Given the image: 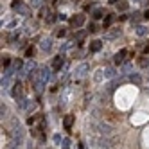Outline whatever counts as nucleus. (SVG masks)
Masks as SVG:
<instances>
[{"label":"nucleus","instance_id":"f257e3e1","mask_svg":"<svg viewBox=\"0 0 149 149\" xmlns=\"http://www.w3.org/2000/svg\"><path fill=\"white\" fill-rule=\"evenodd\" d=\"M86 70H88V65H86V63H81V65L74 70V77H76V79H81L84 74H86Z\"/></svg>","mask_w":149,"mask_h":149},{"label":"nucleus","instance_id":"f03ea898","mask_svg":"<svg viewBox=\"0 0 149 149\" xmlns=\"http://www.w3.org/2000/svg\"><path fill=\"white\" fill-rule=\"evenodd\" d=\"M83 24H84V15H76V16H72V18H70V25H72V27H76V29L81 27Z\"/></svg>","mask_w":149,"mask_h":149},{"label":"nucleus","instance_id":"7ed1b4c3","mask_svg":"<svg viewBox=\"0 0 149 149\" xmlns=\"http://www.w3.org/2000/svg\"><path fill=\"white\" fill-rule=\"evenodd\" d=\"M126 54H127V50L126 49H122V50H119V52H117V54H115V63H117V65H120V63H124V58H126Z\"/></svg>","mask_w":149,"mask_h":149},{"label":"nucleus","instance_id":"20e7f679","mask_svg":"<svg viewBox=\"0 0 149 149\" xmlns=\"http://www.w3.org/2000/svg\"><path fill=\"white\" fill-rule=\"evenodd\" d=\"M63 126H65V130H70L74 126V115H65V119H63Z\"/></svg>","mask_w":149,"mask_h":149},{"label":"nucleus","instance_id":"39448f33","mask_svg":"<svg viewBox=\"0 0 149 149\" xmlns=\"http://www.w3.org/2000/svg\"><path fill=\"white\" fill-rule=\"evenodd\" d=\"M61 67H63V58L61 56L59 58H54V61H52V70L58 72V70H61Z\"/></svg>","mask_w":149,"mask_h":149},{"label":"nucleus","instance_id":"423d86ee","mask_svg":"<svg viewBox=\"0 0 149 149\" xmlns=\"http://www.w3.org/2000/svg\"><path fill=\"white\" fill-rule=\"evenodd\" d=\"M101 49H102V41H99V40H95L90 43V52H99Z\"/></svg>","mask_w":149,"mask_h":149},{"label":"nucleus","instance_id":"0eeeda50","mask_svg":"<svg viewBox=\"0 0 149 149\" xmlns=\"http://www.w3.org/2000/svg\"><path fill=\"white\" fill-rule=\"evenodd\" d=\"M130 79H131V83H133V84H136V86H140V84H142V77L138 76V74H133Z\"/></svg>","mask_w":149,"mask_h":149},{"label":"nucleus","instance_id":"6e6552de","mask_svg":"<svg viewBox=\"0 0 149 149\" xmlns=\"http://www.w3.org/2000/svg\"><path fill=\"white\" fill-rule=\"evenodd\" d=\"M102 15H106V13L102 11V9H101V7H97V9H93V13H92V16H93L95 20H97V18H101Z\"/></svg>","mask_w":149,"mask_h":149},{"label":"nucleus","instance_id":"1a4fd4ad","mask_svg":"<svg viewBox=\"0 0 149 149\" xmlns=\"http://www.w3.org/2000/svg\"><path fill=\"white\" fill-rule=\"evenodd\" d=\"M20 93H22V84L16 83V84H15V90H13V97H18Z\"/></svg>","mask_w":149,"mask_h":149},{"label":"nucleus","instance_id":"9d476101","mask_svg":"<svg viewBox=\"0 0 149 149\" xmlns=\"http://www.w3.org/2000/svg\"><path fill=\"white\" fill-rule=\"evenodd\" d=\"M136 34H138V36H146V34H147V29H146L144 25H138V27H136Z\"/></svg>","mask_w":149,"mask_h":149},{"label":"nucleus","instance_id":"9b49d317","mask_svg":"<svg viewBox=\"0 0 149 149\" xmlns=\"http://www.w3.org/2000/svg\"><path fill=\"white\" fill-rule=\"evenodd\" d=\"M113 74H115V70L111 67H106L104 68V77H113Z\"/></svg>","mask_w":149,"mask_h":149},{"label":"nucleus","instance_id":"f8f14e48","mask_svg":"<svg viewBox=\"0 0 149 149\" xmlns=\"http://www.w3.org/2000/svg\"><path fill=\"white\" fill-rule=\"evenodd\" d=\"M52 47V41L50 40H43V41H41V49H43V50H49Z\"/></svg>","mask_w":149,"mask_h":149},{"label":"nucleus","instance_id":"ddd939ff","mask_svg":"<svg viewBox=\"0 0 149 149\" xmlns=\"http://www.w3.org/2000/svg\"><path fill=\"white\" fill-rule=\"evenodd\" d=\"M117 9H119V11H126V9H127V2H126V0H120V2L117 4Z\"/></svg>","mask_w":149,"mask_h":149},{"label":"nucleus","instance_id":"4468645a","mask_svg":"<svg viewBox=\"0 0 149 149\" xmlns=\"http://www.w3.org/2000/svg\"><path fill=\"white\" fill-rule=\"evenodd\" d=\"M111 22H113V16L108 15V16H106V20H104V29H108V27L111 25Z\"/></svg>","mask_w":149,"mask_h":149},{"label":"nucleus","instance_id":"2eb2a0df","mask_svg":"<svg viewBox=\"0 0 149 149\" xmlns=\"http://www.w3.org/2000/svg\"><path fill=\"white\" fill-rule=\"evenodd\" d=\"M47 79H49V70H47V68H43V70H41V81L45 83Z\"/></svg>","mask_w":149,"mask_h":149},{"label":"nucleus","instance_id":"dca6fc26","mask_svg":"<svg viewBox=\"0 0 149 149\" xmlns=\"http://www.w3.org/2000/svg\"><path fill=\"white\" fill-rule=\"evenodd\" d=\"M9 63H11V58H9V56H2V67H7Z\"/></svg>","mask_w":149,"mask_h":149},{"label":"nucleus","instance_id":"f3484780","mask_svg":"<svg viewBox=\"0 0 149 149\" xmlns=\"http://www.w3.org/2000/svg\"><path fill=\"white\" fill-rule=\"evenodd\" d=\"M140 67H149V58H142L140 59Z\"/></svg>","mask_w":149,"mask_h":149},{"label":"nucleus","instance_id":"a211bd4d","mask_svg":"<svg viewBox=\"0 0 149 149\" xmlns=\"http://www.w3.org/2000/svg\"><path fill=\"white\" fill-rule=\"evenodd\" d=\"M25 56H27V58H31V56H34V49H33V47H29V49L25 50Z\"/></svg>","mask_w":149,"mask_h":149},{"label":"nucleus","instance_id":"6ab92c4d","mask_svg":"<svg viewBox=\"0 0 149 149\" xmlns=\"http://www.w3.org/2000/svg\"><path fill=\"white\" fill-rule=\"evenodd\" d=\"M102 74H104V70H97V74H95V81H101L102 79Z\"/></svg>","mask_w":149,"mask_h":149},{"label":"nucleus","instance_id":"aec40b11","mask_svg":"<svg viewBox=\"0 0 149 149\" xmlns=\"http://www.w3.org/2000/svg\"><path fill=\"white\" fill-rule=\"evenodd\" d=\"M117 34H119V29H117V31H111V33H108V34H106V38H115Z\"/></svg>","mask_w":149,"mask_h":149},{"label":"nucleus","instance_id":"412c9836","mask_svg":"<svg viewBox=\"0 0 149 149\" xmlns=\"http://www.w3.org/2000/svg\"><path fill=\"white\" fill-rule=\"evenodd\" d=\"M68 147H70V140L65 138V140H63V149H68Z\"/></svg>","mask_w":149,"mask_h":149},{"label":"nucleus","instance_id":"4be33fe9","mask_svg":"<svg viewBox=\"0 0 149 149\" xmlns=\"http://www.w3.org/2000/svg\"><path fill=\"white\" fill-rule=\"evenodd\" d=\"M33 6H34V7H38V6H41V0H33Z\"/></svg>","mask_w":149,"mask_h":149},{"label":"nucleus","instance_id":"5701e85b","mask_svg":"<svg viewBox=\"0 0 149 149\" xmlns=\"http://www.w3.org/2000/svg\"><path fill=\"white\" fill-rule=\"evenodd\" d=\"M144 18H147V20H149V9H147V11L144 13Z\"/></svg>","mask_w":149,"mask_h":149},{"label":"nucleus","instance_id":"b1692460","mask_svg":"<svg viewBox=\"0 0 149 149\" xmlns=\"http://www.w3.org/2000/svg\"><path fill=\"white\" fill-rule=\"evenodd\" d=\"M110 2H120V0H110Z\"/></svg>","mask_w":149,"mask_h":149},{"label":"nucleus","instance_id":"393cba45","mask_svg":"<svg viewBox=\"0 0 149 149\" xmlns=\"http://www.w3.org/2000/svg\"><path fill=\"white\" fill-rule=\"evenodd\" d=\"M79 149H84V146H79Z\"/></svg>","mask_w":149,"mask_h":149}]
</instances>
